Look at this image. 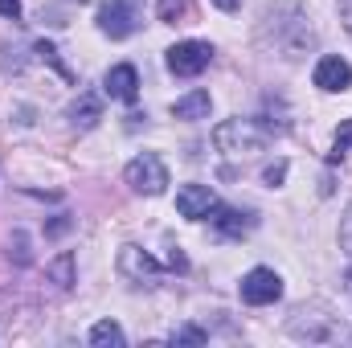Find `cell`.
<instances>
[{
  "label": "cell",
  "mask_w": 352,
  "mask_h": 348,
  "mask_svg": "<svg viewBox=\"0 0 352 348\" xmlns=\"http://www.w3.org/2000/svg\"><path fill=\"white\" fill-rule=\"evenodd\" d=\"M266 33H274V41H270V45H274L287 62L303 58V54L316 45V29H311L307 12H303L299 4H291V0H274V4L266 8L263 37H266Z\"/></svg>",
  "instance_id": "cell-1"
},
{
  "label": "cell",
  "mask_w": 352,
  "mask_h": 348,
  "mask_svg": "<svg viewBox=\"0 0 352 348\" xmlns=\"http://www.w3.org/2000/svg\"><path fill=\"white\" fill-rule=\"evenodd\" d=\"M274 140V127L263 119H226L213 127V144L226 156H254Z\"/></svg>",
  "instance_id": "cell-2"
},
{
  "label": "cell",
  "mask_w": 352,
  "mask_h": 348,
  "mask_svg": "<svg viewBox=\"0 0 352 348\" xmlns=\"http://www.w3.org/2000/svg\"><path fill=\"white\" fill-rule=\"evenodd\" d=\"M123 180L131 184V193H144V197H160L173 180H168V164L156 156V152H140L127 168H123Z\"/></svg>",
  "instance_id": "cell-3"
},
{
  "label": "cell",
  "mask_w": 352,
  "mask_h": 348,
  "mask_svg": "<svg viewBox=\"0 0 352 348\" xmlns=\"http://www.w3.org/2000/svg\"><path fill=\"white\" fill-rule=\"evenodd\" d=\"M98 29H102L111 41H123V37L140 33V29H144V0H111V4H102Z\"/></svg>",
  "instance_id": "cell-4"
},
{
  "label": "cell",
  "mask_w": 352,
  "mask_h": 348,
  "mask_svg": "<svg viewBox=\"0 0 352 348\" xmlns=\"http://www.w3.org/2000/svg\"><path fill=\"white\" fill-rule=\"evenodd\" d=\"M287 332H291L295 340L324 345V340L336 336V316H328L320 303H311V307H295V316L287 320Z\"/></svg>",
  "instance_id": "cell-5"
},
{
  "label": "cell",
  "mask_w": 352,
  "mask_h": 348,
  "mask_svg": "<svg viewBox=\"0 0 352 348\" xmlns=\"http://www.w3.org/2000/svg\"><path fill=\"white\" fill-rule=\"evenodd\" d=\"M164 62H168V70H173L176 78H197V74L209 70L213 45H209V41H176Z\"/></svg>",
  "instance_id": "cell-6"
},
{
  "label": "cell",
  "mask_w": 352,
  "mask_h": 348,
  "mask_svg": "<svg viewBox=\"0 0 352 348\" xmlns=\"http://www.w3.org/2000/svg\"><path fill=\"white\" fill-rule=\"evenodd\" d=\"M242 303H250V307H270V303H278L283 299V279L270 270V266H254L246 279H242Z\"/></svg>",
  "instance_id": "cell-7"
},
{
  "label": "cell",
  "mask_w": 352,
  "mask_h": 348,
  "mask_svg": "<svg viewBox=\"0 0 352 348\" xmlns=\"http://www.w3.org/2000/svg\"><path fill=\"white\" fill-rule=\"evenodd\" d=\"M119 270H123L131 283H140V287H156V283L164 279V266L152 259L148 250H140V246H123V250H119Z\"/></svg>",
  "instance_id": "cell-8"
},
{
  "label": "cell",
  "mask_w": 352,
  "mask_h": 348,
  "mask_svg": "<svg viewBox=\"0 0 352 348\" xmlns=\"http://www.w3.org/2000/svg\"><path fill=\"white\" fill-rule=\"evenodd\" d=\"M217 209V193L209 184H180L176 188V213L188 221H205Z\"/></svg>",
  "instance_id": "cell-9"
},
{
  "label": "cell",
  "mask_w": 352,
  "mask_h": 348,
  "mask_svg": "<svg viewBox=\"0 0 352 348\" xmlns=\"http://www.w3.org/2000/svg\"><path fill=\"white\" fill-rule=\"evenodd\" d=\"M311 83H316L320 90H328V94H340V90L352 87V66L340 58V54H328V58H320V62H316Z\"/></svg>",
  "instance_id": "cell-10"
},
{
  "label": "cell",
  "mask_w": 352,
  "mask_h": 348,
  "mask_svg": "<svg viewBox=\"0 0 352 348\" xmlns=\"http://www.w3.org/2000/svg\"><path fill=\"white\" fill-rule=\"evenodd\" d=\"M102 94L115 98V102H135V98H140V74H135V66H131V62L111 66L107 78H102Z\"/></svg>",
  "instance_id": "cell-11"
},
{
  "label": "cell",
  "mask_w": 352,
  "mask_h": 348,
  "mask_svg": "<svg viewBox=\"0 0 352 348\" xmlns=\"http://www.w3.org/2000/svg\"><path fill=\"white\" fill-rule=\"evenodd\" d=\"M209 111H213V98H209V90H188L184 98H176V102H173V115H176V119H188V123H197V119H209Z\"/></svg>",
  "instance_id": "cell-12"
},
{
  "label": "cell",
  "mask_w": 352,
  "mask_h": 348,
  "mask_svg": "<svg viewBox=\"0 0 352 348\" xmlns=\"http://www.w3.org/2000/svg\"><path fill=\"white\" fill-rule=\"evenodd\" d=\"M209 221H213L221 234H230V238H242L246 230H254V213H238V209H226V205H217V209L209 213Z\"/></svg>",
  "instance_id": "cell-13"
},
{
  "label": "cell",
  "mask_w": 352,
  "mask_h": 348,
  "mask_svg": "<svg viewBox=\"0 0 352 348\" xmlns=\"http://www.w3.org/2000/svg\"><path fill=\"white\" fill-rule=\"evenodd\" d=\"M98 119H102V102H98V94H78V102L70 107V123H74L78 131H90Z\"/></svg>",
  "instance_id": "cell-14"
},
{
  "label": "cell",
  "mask_w": 352,
  "mask_h": 348,
  "mask_svg": "<svg viewBox=\"0 0 352 348\" xmlns=\"http://www.w3.org/2000/svg\"><path fill=\"white\" fill-rule=\"evenodd\" d=\"M87 340L94 348H123V345H127V336H123V328H119L115 320H98V324L90 328Z\"/></svg>",
  "instance_id": "cell-15"
},
{
  "label": "cell",
  "mask_w": 352,
  "mask_h": 348,
  "mask_svg": "<svg viewBox=\"0 0 352 348\" xmlns=\"http://www.w3.org/2000/svg\"><path fill=\"white\" fill-rule=\"evenodd\" d=\"M45 274H50L62 291H66V287H74V254H70V250H62L58 259L45 266Z\"/></svg>",
  "instance_id": "cell-16"
},
{
  "label": "cell",
  "mask_w": 352,
  "mask_h": 348,
  "mask_svg": "<svg viewBox=\"0 0 352 348\" xmlns=\"http://www.w3.org/2000/svg\"><path fill=\"white\" fill-rule=\"evenodd\" d=\"M156 12H160L164 25H184V21L192 17V0H160Z\"/></svg>",
  "instance_id": "cell-17"
},
{
  "label": "cell",
  "mask_w": 352,
  "mask_h": 348,
  "mask_svg": "<svg viewBox=\"0 0 352 348\" xmlns=\"http://www.w3.org/2000/svg\"><path fill=\"white\" fill-rule=\"evenodd\" d=\"M349 152H352V119H344L340 131H336V140H332V156H328V160L336 164V160H344Z\"/></svg>",
  "instance_id": "cell-18"
},
{
  "label": "cell",
  "mask_w": 352,
  "mask_h": 348,
  "mask_svg": "<svg viewBox=\"0 0 352 348\" xmlns=\"http://www.w3.org/2000/svg\"><path fill=\"white\" fill-rule=\"evenodd\" d=\"M168 340H173V345H205V340H209V332H205V328H197V324H180Z\"/></svg>",
  "instance_id": "cell-19"
},
{
  "label": "cell",
  "mask_w": 352,
  "mask_h": 348,
  "mask_svg": "<svg viewBox=\"0 0 352 348\" xmlns=\"http://www.w3.org/2000/svg\"><path fill=\"white\" fill-rule=\"evenodd\" d=\"M340 250L352 259V205L344 209V217H340Z\"/></svg>",
  "instance_id": "cell-20"
},
{
  "label": "cell",
  "mask_w": 352,
  "mask_h": 348,
  "mask_svg": "<svg viewBox=\"0 0 352 348\" xmlns=\"http://www.w3.org/2000/svg\"><path fill=\"white\" fill-rule=\"evenodd\" d=\"M37 54H41V58H45V62H50V66H58V74H62V78H70V70H66V66H62V62H58V50H54V45H50V41H37Z\"/></svg>",
  "instance_id": "cell-21"
},
{
  "label": "cell",
  "mask_w": 352,
  "mask_h": 348,
  "mask_svg": "<svg viewBox=\"0 0 352 348\" xmlns=\"http://www.w3.org/2000/svg\"><path fill=\"white\" fill-rule=\"evenodd\" d=\"M12 246H16V262H21V266H25V262L33 259V254H29V238H25V234H21V230H16V234H12Z\"/></svg>",
  "instance_id": "cell-22"
},
{
  "label": "cell",
  "mask_w": 352,
  "mask_h": 348,
  "mask_svg": "<svg viewBox=\"0 0 352 348\" xmlns=\"http://www.w3.org/2000/svg\"><path fill=\"white\" fill-rule=\"evenodd\" d=\"M283 176H287V164L278 160V164H270V168H266V173H263V180H266V184H270V188H274V184H283Z\"/></svg>",
  "instance_id": "cell-23"
},
{
  "label": "cell",
  "mask_w": 352,
  "mask_h": 348,
  "mask_svg": "<svg viewBox=\"0 0 352 348\" xmlns=\"http://www.w3.org/2000/svg\"><path fill=\"white\" fill-rule=\"evenodd\" d=\"M0 17H8V21H21V0H0Z\"/></svg>",
  "instance_id": "cell-24"
},
{
  "label": "cell",
  "mask_w": 352,
  "mask_h": 348,
  "mask_svg": "<svg viewBox=\"0 0 352 348\" xmlns=\"http://www.w3.org/2000/svg\"><path fill=\"white\" fill-rule=\"evenodd\" d=\"M336 8H340V21H344V29L352 33V0H336Z\"/></svg>",
  "instance_id": "cell-25"
},
{
  "label": "cell",
  "mask_w": 352,
  "mask_h": 348,
  "mask_svg": "<svg viewBox=\"0 0 352 348\" xmlns=\"http://www.w3.org/2000/svg\"><path fill=\"white\" fill-rule=\"evenodd\" d=\"M168 266H173V270H180V274H184V270H188V259H184L180 250H173V254H168Z\"/></svg>",
  "instance_id": "cell-26"
},
{
  "label": "cell",
  "mask_w": 352,
  "mask_h": 348,
  "mask_svg": "<svg viewBox=\"0 0 352 348\" xmlns=\"http://www.w3.org/2000/svg\"><path fill=\"white\" fill-rule=\"evenodd\" d=\"M213 4H217L221 12H238V8H242V0H213Z\"/></svg>",
  "instance_id": "cell-27"
}]
</instances>
